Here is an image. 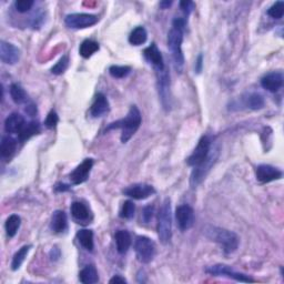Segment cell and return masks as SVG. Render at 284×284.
<instances>
[{
  "label": "cell",
  "instance_id": "1",
  "mask_svg": "<svg viewBox=\"0 0 284 284\" xmlns=\"http://www.w3.org/2000/svg\"><path fill=\"white\" fill-rule=\"evenodd\" d=\"M184 28H186V20L182 18H175L172 22V28L168 34V47L171 51L175 69L179 72H182L184 67V56L182 51Z\"/></svg>",
  "mask_w": 284,
  "mask_h": 284
},
{
  "label": "cell",
  "instance_id": "2",
  "mask_svg": "<svg viewBox=\"0 0 284 284\" xmlns=\"http://www.w3.org/2000/svg\"><path fill=\"white\" fill-rule=\"evenodd\" d=\"M142 122V116L140 110L137 106H132L130 108L128 115L123 119L116 121V122L110 123L106 128V131H109L112 129L121 130V142L127 143L130 139L133 137V134L138 131Z\"/></svg>",
  "mask_w": 284,
  "mask_h": 284
},
{
  "label": "cell",
  "instance_id": "3",
  "mask_svg": "<svg viewBox=\"0 0 284 284\" xmlns=\"http://www.w3.org/2000/svg\"><path fill=\"white\" fill-rule=\"evenodd\" d=\"M205 237L214 241L223 247V251L227 254L236 252L239 246V237L232 231L227 229L212 227V225H206L203 229Z\"/></svg>",
  "mask_w": 284,
  "mask_h": 284
},
{
  "label": "cell",
  "instance_id": "4",
  "mask_svg": "<svg viewBox=\"0 0 284 284\" xmlns=\"http://www.w3.org/2000/svg\"><path fill=\"white\" fill-rule=\"evenodd\" d=\"M158 236L162 244H168L172 238V213H171V201L169 198L162 203L158 214Z\"/></svg>",
  "mask_w": 284,
  "mask_h": 284
},
{
  "label": "cell",
  "instance_id": "5",
  "mask_svg": "<svg viewBox=\"0 0 284 284\" xmlns=\"http://www.w3.org/2000/svg\"><path fill=\"white\" fill-rule=\"evenodd\" d=\"M218 157H219V149L211 148V151L209 153V157L206 158V160L202 162L201 164L193 168L190 178V186L192 188H197L202 181H203L206 175L210 172L211 168H212L213 164L215 163Z\"/></svg>",
  "mask_w": 284,
  "mask_h": 284
},
{
  "label": "cell",
  "instance_id": "6",
  "mask_svg": "<svg viewBox=\"0 0 284 284\" xmlns=\"http://www.w3.org/2000/svg\"><path fill=\"white\" fill-rule=\"evenodd\" d=\"M134 251L141 263H150L156 255V244L148 237L139 236L134 241Z\"/></svg>",
  "mask_w": 284,
  "mask_h": 284
},
{
  "label": "cell",
  "instance_id": "7",
  "mask_svg": "<svg viewBox=\"0 0 284 284\" xmlns=\"http://www.w3.org/2000/svg\"><path fill=\"white\" fill-rule=\"evenodd\" d=\"M211 148H212V141H211L210 137L208 136H203L202 137L198 146L196 147L195 150L191 153V156L187 159V163L188 165L195 166L201 164L202 162L206 160V158L209 157V153L211 151Z\"/></svg>",
  "mask_w": 284,
  "mask_h": 284
},
{
  "label": "cell",
  "instance_id": "8",
  "mask_svg": "<svg viewBox=\"0 0 284 284\" xmlns=\"http://www.w3.org/2000/svg\"><path fill=\"white\" fill-rule=\"evenodd\" d=\"M99 21L98 16L90 13H70L66 16L65 24L71 29H84L94 26Z\"/></svg>",
  "mask_w": 284,
  "mask_h": 284
},
{
  "label": "cell",
  "instance_id": "9",
  "mask_svg": "<svg viewBox=\"0 0 284 284\" xmlns=\"http://www.w3.org/2000/svg\"><path fill=\"white\" fill-rule=\"evenodd\" d=\"M206 272L211 274V276H215V277H228L238 282H254L253 279H251L250 277H247L243 273L233 271L229 265H225V264L212 265V267L206 269Z\"/></svg>",
  "mask_w": 284,
  "mask_h": 284
},
{
  "label": "cell",
  "instance_id": "10",
  "mask_svg": "<svg viewBox=\"0 0 284 284\" xmlns=\"http://www.w3.org/2000/svg\"><path fill=\"white\" fill-rule=\"evenodd\" d=\"M156 72L158 79V91H159L161 102L165 109H170V76L165 69L156 70Z\"/></svg>",
  "mask_w": 284,
  "mask_h": 284
},
{
  "label": "cell",
  "instance_id": "11",
  "mask_svg": "<svg viewBox=\"0 0 284 284\" xmlns=\"http://www.w3.org/2000/svg\"><path fill=\"white\" fill-rule=\"evenodd\" d=\"M175 220H177V225L181 231H188L192 228L195 223V212L190 205L182 204L179 205L175 210Z\"/></svg>",
  "mask_w": 284,
  "mask_h": 284
},
{
  "label": "cell",
  "instance_id": "12",
  "mask_svg": "<svg viewBox=\"0 0 284 284\" xmlns=\"http://www.w3.org/2000/svg\"><path fill=\"white\" fill-rule=\"evenodd\" d=\"M156 193L155 188L147 183H136L132 184L123 190V195L134 200H144Z\"/></svg>",
  "mask_w": 284,
  "mask_h": 284
},
{
  "label": "cell",
  "instance_id": "13",
  "mask_svg": "<svg viewBox=\"0 0 284 284\" xmlns=\"http://www.w3.org/2000/svg\"><path fill=\"white\" fill-rule=\"evenodd\" d=\"M93 166V160L92 159H85L83 160L82 163H80L77 168L70 173L69 178L72 184H81L85 182L89 178L90 172Z\"/></svg>",
  "mask_w": 284,
  "mask_h": 284
},
{
  "label": "cell",
  "instance_id": "14",
  "mask_svg": "<svg viewBox=\"0 0 284 284\" xmlns=\"http://www.w3.org/2000/svg\"><path fill=\"white\" fill-rule=\"evenodd\" d=\"M256 180L261 183H269L272 181H276L282 178V171L272 165L269 164H260L255 170Z\"/></svg>",
  "mask_w": 284,
  "mask_h": 284
},
{
  "label": "cell",
  "instance_id": "15",
  "mask_svg": "<svg viewBox=\"0 0 284 284\" xmlns=\"http://www.w3.org/2000/svg\"><path fill=\"white\" fill-rule=\"evenodd\" d=\"M0 59L6 65H15L20 59V50L12 43L0 41Z\"/></svg>",
  "mask_w": 284,
  "mask_h": 284
},
{
  "label": "cell",
  "instance_id": "16",
  "mask_svg": "<svg viewBox=\"0 0 284 284\" xmlns=\"http://www.w3.org/2000/svg\"><path fill=\"white\" fill-rule=\"evenodd\" d=\"M283 74L280 71H273L270 74L265 75L262 79H261V85L263 89L268 90L270 92H278L279 90L282 88L283 85Z\"/></svg>",
  "mask_w": 284,
  "mask_h": 284
},
{
  "label": "cell",
  "instance_id": "17",
  "mask_svg": "<svg viewBox=\"0 0 284 284\" xmlns=\"http://www.w3.org/2000/svg\"><path fill=\"white\" fill-rule=\"evenodd\" d=\"M109 110L110 105L107 97L103 93H98L97 96L94 97V101L91 108H90V115H91L93 118H100V117H103L106 114H108Z\"/></svg>",
  "mask_w": 284,
  "mask_h": 284
},
{
  "label": "cell",
  "instance_id": "18",
  "mask_svg": "<svg viewBox=\"0 0 284 284\" xmlns=\"http://www.w3.org/2000/svg\"><path fill=\"white\" fill-rule=\"evenodd\" d=\"M143 55L146 57V59L155 67L156 70L165 69L163 57H162V53L160 52L159 49H158L155 42L151 43V46H149L146 50L143 51Z\"/></svg>",
  "mask_w": 284,
  "mask_h": 284
},
{
  "label": "cell",
  "instance_id": "19",
  "mask_svg": "<svg viewBox=\"0 0 284 284\" xmlns=\"http://www.w3.org/2000/svg\"><path fill=\"white\" fill-rule=\"evenodd\" d=\"M25 118L19 114H11L4 121V130L7 133H18L19 134L22 128L25 127Z\"/></svg>",
  "mask_w": 284,
  "mask_h": 284
},
{
  "label": "cell",
  "instance_id": "20",
  "mask_svg": "<svg viewBox=\"0 0 284 284\" xmlns=\"http://www.w3.org/2000/svg\"><path fill=\"white\" fill-rule=\"evenodd\" d=\"M50 228L55 233L65 232L68 228V219L67 214L61 210H57L51 216Z\"/></svg>",
  "mask_w": 284,
  "mask_h": 284
},
{
  "label": "cell",
  "instance_id": "21",
  "mask_svg": "<svg viewBox=\"0 0 284 284\" xmlns=\"http://www.w3.org/2000/svg\"><path fill=\"white\" fill-rule=\"evenodd\" d=\"M115 240L117 244V251H118L120 254L127 253L132 242L130 233L125 231V230H119V231H117L115 234Z\"/></svg>",
  "mask_w": 284,
  "mask_h": 284
},
{
  "label": "cell",
  "instance_id": "22",
  "mask_svg": "<svg viewBox=\"0 0 284 284\" xmlns=\"http://www.w3.org/2000/svg\"><path fill=\"white\" fill-rule=\"evenodd\" d=\"M70 210L72 216H74L77 221H79V223H85L90 220V211L88 206L82 203V202H74V203L71 204Z\"/></svg>",
  "mask_w": 284,
  "mask_h": 284
},
{
  "label": "cell",
  "instance_id": "23",
  "mask_svg": "<svg viewBox=\"0 0 284 284\" xmlns=\"http://www.w3.org/2000/svg\"><path fill=\"white\" fill-rule=\"evenodd\" d=\"M79 280L83 284L97 283L99 281V276L96 267L92 264L84 267L79 273Z\"/></svg>",
  "mask_w": 284,
  "mask_h": 284
},
{
  "label": "cell",
  "instance_id": "24",
  "mask_svg": "<svg viewBox=\"0 0 284 284\" xmlns=\"http://www.w3.org/2000/svg\"><path fill=\"white\" fill-rule=\"evenodd\" d=\"M17 149V140L10 136H4L0 143V153L2 158H10Z\"/></svg>",
  "mask_w": 284,
  "mask_h": 284
},
{
  "label": "cell",
  "instance_id": "25",
  "mask_svg": "<svg viewBox=\"0 0 284 284\" xmlns=\"http://www.w3.org/2000/svg\"><path fill=\"white\" fill-rule=\"evenodd\" d=\"M77 239L80 243V245L87 251H92L94 247L93 243V232L91 230L82 229L77 233Z\"/></svg>",
  "mask_w": 284,
  "mask_h": 284
},
{
  "label": "cell",
  "instance_id": "26",
  "mask_svg": "<svg viewBox=\"0 0 284 284\" xmlns=\"http://www.w3.org/2000/svg\"><path fill=\"white\" fill-rule=\"evenodd\" d=\"M40 132V125L38 122H35V121H31L29 123H26L25 127L22 128L20 133L18 134L19 136V141L25 142L27 140H29L31 137L36 136Z\"/></svg>",
  "mask_w": 284,
  "mask_h": 284
},
{
  "label": "cell",
  "instance_id": "27",
  "mask_svg": "<svg viewBox=\"0 0 284 284\" xmlns=\"http://www.w3.org/2000/svg\"><path fill=\"white\" fill-rule=\"evenodd\" d=\"M147 39L148 33L143 27H137V28H134L129 36V42L131 43L132 46H141V44L147 41Z\"/></svg>",
  "mask_w": 284,
  "mask_h": 284
},
{
  "label": "cell",
  "instance_id": "28",
  "mask_svg": "<svg viewBox=\"0 0 284 284\" xmlns=\"http://www.w3.org/2000/svg\"><path fill=\"white\" fill-rule=\"evenodd\" d=\"M21 224V219L19 215L12 214L9 216L6 221V224H4V229H6V233L9 238H13L17 234L18 230L20 228Z\"/></svg>",
  "mask_w": 284,
  "mask_h": 284
},
{
  "label": "cell",
  "instance_id": "29",
  "mask_svg": "<svg viewBox=\"0 0 284 284\" xmlns=\"http://www.w3.org/2000/svg\"><path fill=\"white\" fill-rule=\"evenodd\" d=\"M99 43L93 41V40H84V41L80 44L79 52L80 56L87 59V58L91 57L93 53H96L99 50Z\"/></svg>",
  "mask_w": 284,
  "mask_h": 284
},
{
  "label": "cell",
  "instance_id": "30",
  "mask_svg": "<svg viewBox=\"0 0 284 284\" xmlns=\"http://www.w3.org/2000/svg\"><path fill=\"white\" fill-rule=\"evenodd\" d=\"M10 96L13 101H15L17 105H21V103H25L28 100V96L25 91V89L21 87L20 84L18 83H12L10 85Z\"/></svg>",
  "mask_w": 284,
  "mask_h": 284
},
{
  "label": "cell",
  "instance_id": "31",
  "mask_svg": "<svg viewBox=\"0 0 284 284\" xmlns=\"http://www.w3.org/2000/svg\"><path fill=\"white\" fill-rule=\"evenodd\" d=\"M30 249H31L30 244L24 245L20 250H18L16 252L15 255H13L12 262H11V269L13 270V271H17V270L21 267V264L24 263L26 256H27V254L29 253Z\"/></svg>",
  "mask_w": 284,
  "mask_h": 284
},
{
  "label": "cell",
  "instance_id": "32",
  "mask_svg": "<svg viewBox=\"0 0 284 284\" xmlns=\"http://www.w3.org/2000/svg\"><path fill=\"white\" fill-rule=\"evenodd\" d=\"M246 106L252 110H259L264 107V99L260 93H251L246 100Z\"/></svg>",
  "mask_w": 284,
  "mask_h": 284
},
{
  "label": "cell",
  "instance_id": "33",
  "mask_svg": "<svg viewBox=\"0 0 284 284\" xmlns=\"http://www.w3.org/2000/svg\"><path fill=\"white\" fill-rule=\"evenodd\" d=\"M130 72H131V68L128 66H111L109 68V74L117 79L124 78Z\"/></svg>",
  "mask_w": 284,
  "mask_h": 284
},
{
  "label": "cell",
  "instance_id": "34",
  "mask_svg": "<svg viewBox=\"0 0 284 284\" xmlns=\"http://www.w3.org/2000/svg\"><path fill=\"white\" fill-rule=\"evenodd\" d=\"M134 212H136V205L132 201H125L124 203L121 206L120 210V216L122 219L130 220L134 216Z\"/></svg>",
  "mask_w": 284,
  "mask_h": 284
},
{
  "label": "cell",
  "instance_id": "35",
  "mask_svg": "<svg viewBox=\"0 0 284 284\" xmlns=\"http://www.w3.org/2000/svg\"><path fill=\"white\" fill-rule=\"evenodd\" d=\"M284 13V2L283 1H277L271 7L269 8L268 15L273 18V19H281Z\"/></svg>",
  "mask_w": 284,
  "mask_h": 284
},
{
  "label": "cell",
  "instance_id": "36",
  "mask_svg": "<svg viewBox=\"0 0 284 284\" xmlns=\"http://www.w3.org/2000/svg\"><path fill=\"white\" fill-rule=\"evenodd\" d=\"M68 66H69V57L68 56H64L62 58H60V60L57 62V64L52 67L51 68V72L53 75H62L64 72L68 69Z\"/></svg>",
  "mask_w": 284,
  "mask_h": 284
},
{
  "label": "cell",
  "instance_id": "37",
  "mask_svg": "<svg viewBox=\"0 0 284 284\" xmlns=\"http://www.w3.org/2000/svg\"><path fill=\"white\" fill-rule=\"evenodd\" d=\"M35 4V1L33 0H18V1L15 2V7L16 10L20 13H25L28 12L33 6Z\"/></svg>",
  "mask_w": 284,
  "mask_h": 284
},
{
  "label": "cell",
  "instance_id": "38",
  "mask_svg": "<svg viewBox=\"0 0 284 284\" xmlns=\"http://www.w3.org/2000/svg\"><path fill=\"white\" fill-rule=\"evenodd\" d=\"M59 122V117H58L57 112L55 110H51L47 116L46 121H44V125L49 129H53Z\"/></svg>",
  "mask_w": 284,
  "mask_h": 284
},
{
  "label": "cell",
  "instance_id": "39",
  "mask_svg": "<svg viewBox=\"0 0 284 284\" xmlns=\"http://www.w3.org/2000/svg\"><path fill=\"white\" fill-rule=\"evenodd\" d=\"M153 212H155V208H153L152 205H148L146 208L143 209V212H142V220L144 223H149L152 219L153 216Z\"/></svg>",
  "mask_w": 284,
  "mask_h": 284
},
{
  "label": "cell",
  "instance_id": "40",
  "mask_svg": "<svg viewBox=\"0 0 284 284\" xmlns=\"http://www.w3.org/2000/svg\"><path fill=\"white\" fill-rule=\"evenodd\" d=\"M179 4H180V8L182 9V11L186 13V15H190L193 9H195L196 7L195 2L189 1V0H187V1H181Z\"/></svg>",
  "mask_w": 284,
  "mask_h": 284
},
{
  "label": "cell",
  "instance_id": "41",
  "mask_svg": "<svg viewBox=\"0 0 284 284\" xmlns=\"http://www.w3.org/2000/svg\"><path fill=\"white\" fill-rule=\"evenodd\" d=\"M60 255H61L60 250L58 249L57 246L52 247L51 251H50V259H51L52 261H58V260H59V258H60Z\"/></svg>",
  "mask_w": 284,
  "mask_h": 284
},
{
  "label": "cell",
  "instance_id": "42",
  "mask_svg": "<svg viewBox=\"0 0 284 284\" xmlns=\"http://www.w3.org/2000/svg\"><path fill=\"white\" fill-rule=\"evenodd\" d=\"M26 112L28 114L30 117H34L36 115V112H37V108H36V106L34 105L33 102L29 103L28 106H27L26 108Z\"/></svg>",
  "mask_w": 284,
  "mask_h": 284
},
{
  "label": "cell",
  "instance_id": "43",
  "mask_svg": "<svg viewBox=\"0 0 284 284\" xmlns=\"http://www.w3.org/2000/svg\"><path fill=\"white\" fill-rule=\"evenodd\" d=\"M203 57H202V55H199V57H198V59H197V62H196V71H197V74H200V72L202 71V66H203Z\"/></svg>",
  "mask_w": 284,
  "mask_h": 284
},
{
  "label": "cell",
  "instance_id": "44",
  "mask_svg": "<svg viewBox=\"0 0 284 284\" xmlns=\"http://www.w3.org/2000/svg\"><path fill=\"white\" fill-rule=\"evenodd\" d=\"M55 190L57 192H65V191L70 190V187L67 186V184H64V183H58L57 186L55 187Z\"/></svg>",
  "mask_w": 284,
  "mask_h": 284
},
{
  "label": "cell",
  "instance_id": "45",
  "mask_svg": "<svg viewBox=\"0 0 284 284\" xmlns=\"http://www.w3.org/2000/svg\"><path fill=\"white\" fill-rule=\"evenodd\" d=\"M111 284H114V283H116V284H118V283H120V284H122V283H127V280H125L124 278H121L120 276H115L114 278L111 279V280L109 281Z\"/></svg>",
  "mask_w": 284,
  "mask_h": 284
},
{
  "label": "cell",
  "instance_id": "46",
  "mask_svg": "<svg viewBox=\"0 0 284 284\" xmlns=\"http://www.w3.org/2000/svg\"><path fill=\"white\" fill-rule=\"evenodd\" d=\"M171 4H172V1H161L160 2V7L162 9H168Z\"/></svg>",
  "mask_w": 284,
  "mask_h": 284
}]
</instances>
